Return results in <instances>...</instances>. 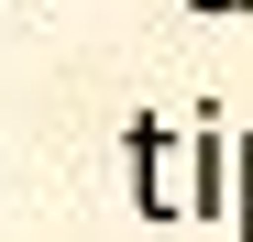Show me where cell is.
<instances>
[{
    "mask_svg": "<svg viewBox=\"0 0 253 242\" xmlns=\"http://www.w3.org/2000/svg\"><path fill=\"white\" fill-rule=\"evenodd\" d=\"M231 242H253V132L231 143Z\"/></svg>",
    "mask_w": 253,
    "mask_h": 242,
    "instance_id": "3",
    "label": "cell"
},
{
    "mask_svg": "<svg viewBox=\"0 0 253 242\" xmlns=\"http://www.w3.org/2000/svg\"><path fill=\"white\" fill-rule=\"evenodd\" d=\"M187 11H209V22H231V11H253V0H187Z\"/></svg>",
    "mask_w": 253,
    "mask_h": 242,
    "instance_id": "4",
    "label": "cell"
},
{
    "mask_svg": "<svg viewBox=\"0 0 253 242\" xmlns=\"http://www.w3.org/2000/svg\"><path fill=\"white\" fill-rule=\"evenodd\" d=\"M121 165H132V220H187V143L165 132L154 110H132Z\"/></svg>",
    "mask_w": 253,
    "mask_h": 242,
    "instance_id": "1",
    "label": "cell"
},
{
    "mask_svg": "<svg viewBox=\"0 0 253 242\" xmlns=\"http://www.w3.org/2000/svg\"><path fill=\"white\" fill-rule=\"evenodd\" d=\"M220 198H231V143H220V110H198V132H187V220H220Z\"/></svg>",
    "mask_w": 253,
    "mask_h": 242,
    "instance_id": "2",
    "label": "cell"
}]
</instances>
